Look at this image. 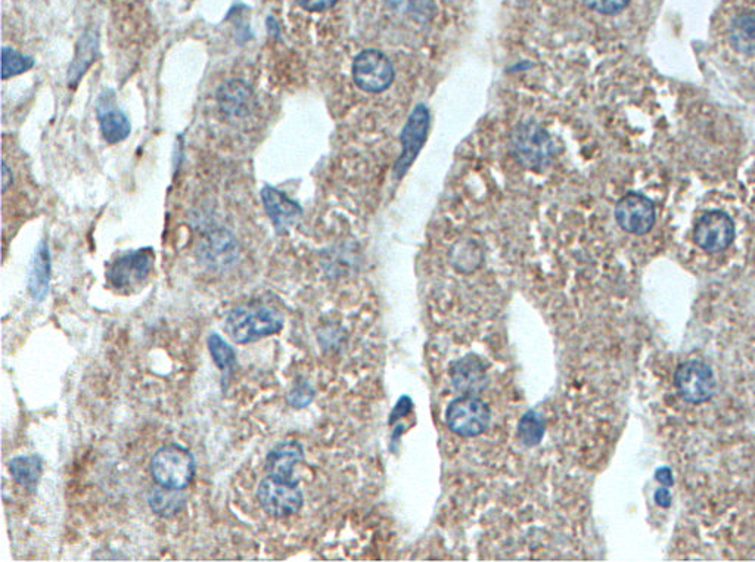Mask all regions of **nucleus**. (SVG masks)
<instances>
[{"label":"nucleus","mask_w":755,"mask_h":562,"mask_svg":"<svg viewBox=\"0 0 755 562\" xmlns=\"http://www.w3.org/2000/svg\"><path fill=\"white\" fill-rule=\"evenodd\" d=\"M226 332L235 343L248 344L278 334L284 328V318L266 306H239L226 319Z\"/></svg>","instance_id":"obj_1"},{"label":"nucleus","mask_w":755,"mask_h":562,"mask_svg":"<svg viewBox=\"0 0 755 562\" xmlns=\"http://www.w3.org/2000/svg\"><path fill=\"white\" fill-rule=\"evenodd\" d=\"M197 462L191 450L180 444H166L151 459V474L160 487L185 490L194 480Z\"/></svg>","instance_id":"obj_2"},{"label":"nucleus","mask_w":755,"mask_h":562,"mask_svg":"<svg viewBox=\"0 0 755 562\" xmlns=\"http://www.w3.org/2000/svg\"><path fill=\"white\" fill-rule=\"evenodd\" d=\"M154 262L155 253L151 247L126 251L108 265L107 281L118 293H133L149 278Z\"/></svg>","instance_id":"obj_3"},{"label":"nucleus","mask_w":755,"mask_h":562,"mask_svg":"<svg viewBox=\"0 0 755 562\" xmlns=\"http://www.w3.org/2000/svg\"><path fill=\"white\" fill-rule=\"evenodd\" d=\"M490 419L487 403L472 394L458 397L446 409L447 427L461 437L480 436L489 428Z\"/></svg>","instance_id":"obj_4"},{"label":"nucleus","mask_w":755,"mask_h":562,"mask_svg":"<svg viewBox=\"0 0 755 562\" xmlns=\"http://www.w3.org/2000/svg\"><path fill=\"white\" fill-rule=\"evenodd\" d=\"M674 387L685 402L699 405L716 393V375L708 363L697 359L686 360L674 372Z\"/></svg>","instance_id":"obj_5"},{"label":"nucleus","mask_w":755,"mask_h":562,"mask_svg":"<svg viewBox=\"0 0 755 562\" xmlns=\"http://www.w3.org/2000/svg\"><path fill=\"white\" fill-rule=\"evenodd\" d=\"M518 160L528 169L540 170L551 163L553 144L549 133L534 121L521 123L512 135Z\"/></svg>","instance_id":"obj_6"},{"label":"nucleus","mask_w":755,"mask_h":562,"mask_svg":"<svg viewBox=\"0 0 755 562\" xmlns=\"http://www.w3.org/2000/svg\"><path fill=\"white\" fill-rule=\"evenodd\" d=\"M354 83L357 88L368 93H381L390 88L394 82L393 62L388 60L387 55L377 49H366L360 52L353 61Z\"/></svg>","instance_id":"obj_7"},{"label":"nucleus","mask_w":755,"mask_h":562,"mask_svg":"<svg viewBox=\"0 0 755 562\" xmlns=\"http://www.w3.org/2000/svg\"><path fill=\"white\" fill-rule=\"evenodd\" d=\"M257 498L264 511L275 518L297 514L304 501L298 481H282L270 475L260 483Z\"/></svg>","instance_id":"obj_8"},{"label":"nucleus","mask_w":755,"mask_h":562,"mask_svg":"<svg viewBox=\"0 0 755 562\" xmlns=\"http://www.w3.org/2000/svg\"><path fill=\"white\" fill-rule=\"evenodd\" d=\"M735 238V225L725 211H708L699 217L694 229V241L705 253L725 251Z\"/></svg>","instance_id":"obj_9"},{"label":"nucleus","mask_w":755,"mask_h":562,"mask_svg":"<svg viewBox=\"0 0 755 562\" xmlns=\"http://www.w3.org/2000/svg\"><path fill=\"white\" fill-rule=\"evenodd\" d=\"M615 219L623 231L633 235H645L654 228L655 207L642 194L624 195L615 207Z\"/></svg>","instance_id":"obj_10"},{"label":"nucleus","mask_w":755,"mask_h":562,"mask_svg":"<svg viewBox=\"0 0 755 562\" xmlns=\"http://www.w3.org/2000/svg\"><path fill=\"white\" fill-rule=\"evenodd\" d=\"M428 129H430V113L425 105H418L407 121L402 135L403 151L396 164V173L399 178L409 169L410 164L415 161L416 155L421 151L427 139Z\"/></svg>","instance_id":"obj_11"},{"label":"nucleus","mask_w":755,"mask_h":562,"mask_svg":"<svg viewBox=\"0 0 755 562\" xmlns=\"http://www.w3.org/2000/svg\"><path fill=\"white\" fill-rule=\"evenodd\" d=\"M96 113H98L99 127H101V135L105 142L118 144L129 138L132 124L126 114L114 105L113 93L110 95H107V92L102 93Z\"/></svg>","instance_id":"obj_12"},{"label":"nucleus","mask_w":755,"mask_h":562,"mask_svg":"<svg viewBox=\"0 0 755 562\" xmlns=\"http://www.w3.org/2000/svg\"><path fill=\"white\" fill-rule=\"evenodd\" d=\"M217 104L229 117H244L253 108L254 90L244 80H229L216 93Z\"/></svg>","instance_id":"obj_13"},{"label":"nucleus","mask_w":755,"mask_h":562,"mask_svg":"<svg viewBox=\"0 0 755 562\" xmlns=\"http://www.w3.org/2000/svg\"><path fill=\"white\" fill-rule=\"evenodd\" d=\"M303 459V446L295 440L276 444L266 458L267 475L282 481H298L294 478V468Z\"/></svg>","instance_id":"obj_14"},{"label":"nucleus","mask_w":755,"mask_h":562,"mask_svg":"<svg viewBox=\"0 0 755 562\" xmlns=\"http://www.w3.org/2000/svg\"><path fill=\"white\" fill-rule=\"evenodd\" d=\"M262 200L276 231H285V229L290 228L292 223L297 222L298 217L303 213L300 204L295 203L273 186H264Z\"/></svg>","instance_id":"obj_15"},{"label":"nucleus","mask_w":755,"mask_h":562,"mask_svg":"<svg viewBox=\"0 0 755 562\" xmlns=\"http://www.w3.org/2000/svg\"><path fill=\"white\" fill-rule=\"evenodd\" d=\"M452 383L465 394H474L483 390L487 384L486 366L478 357L465 356L453 363L450 368Z\"/></svg>","instance_id":"obj_16"},{"label":"nucleus","mask_w":755,"mask_h":562,"mask_svg":"<svg viewBox=\"0 0 755 562\" xmlns=\"http://www.w3.org/2000/svg\"><path fill=\"white\" fill-rule=\"evenodd\" d=\"M99 54V36L95 29L86 30L76 46V54L68 67L67 82L76 89L82 77L88 73Z\"/></svg>","instance_id":"obj_17"},{"label":"nucleus","mask_w":755,"mask_h":562,"mask_svg":"<svg viewBox=\"0 0 755 562\" xmlns=\"http://www.w3.org/2000/svg\"><path fill=\"white\" fill-rule=\"evenodd\" d=\"M49 282H51V253L45 239L39 242L34 251L29 270V293L37 303L48 296Z\"/></svg>","instance_id":"obj_18"},{"label":"nucleus","mask_w":755,"mask_h":562,"mask_svg":"<svg viewBox=\"0 0 755 562\" xmlns=\"http://www.w3.org/2000/svg\"><path fill=\"white\" fill-rule=\"evenodd\" d=\"M9 473L20 486L34 492L43 473L42 458L36 455L17 456L9 462Z\"/></svg>","instance_id":"obj_19"},{"label":"nucleus","mask_w":755,"mask_h":562,"mask_svg":"<svg viewBox=\"0 0 755 562\" xmlns=\"http://www.w3.org/2000/svg\"><path fill=\"white\" fill-rule=\"evenodd\" d=\"M730 43L741 54L755 52V14L744 12L733 18L729 29Z\"/></svg>","instance_id":"obj_20"},{"label":"nucleus","mask_w":755,"mask_h":562,"mask_svg":"<svg viewBox=\"0 0 755 562\" xmlns=\"http://www.w3.org/2000/svg\"><path fill=\"white\" fill-rule=\"evenodd\" d=\"M180 492L182 490L166 489V487L152 489L148 493V503L152 512H155L158 517H173L183 508L186 502L185 495Z\"/></svg>","instance_id":"obj_21"},{"label":"nucleus","mask_w":755,"mask_h":562,"mask_svg":"<svg viewBox=\"0 0 755 562\" xmlns=\"http://www.w3.org/2000/svg\"><path fill=\"white\" fill-rule=\"evenodd\" d=\"M207 344L217 368L225 375L231 374L233 369H235L236 363H238L235 349H233L231 344L226 343L216 332L208 335Z\"/></svg>","instance_id":"obj_22"},{"label":"nucleus","mask_w":755,"mask_h":562,"mask_svg":"<svg viewBox=\"0 0 755 562\" xmlns=\"http://www.w3.org/2000/svg\"><path fill=\"white\" fill-rule=\"evenodd\" d=\"M546 425L537 412H527L518 424V439L527 447L537 446L545 436Z\"/></svg>","instance_id":"obj_23"},{"label":"nucleus","mask_w":755,"mask_h":562,"mask_svg":"<svg viewBox=\"0 0 755 562\" xmlns=\"http://www.w3.org/2000/svg\"><path fill=\"white\" fill-rule=\"evenodd\" d=\"M207 259L214 263H226L235 256V241L226 232H213L204 247Z\"/></svg>","instance_id":"obj_24"},{"label":"nucleus","mask_w":755,"mask_h":562,"mask_svg":"<svg viewBox=\"0 0 755 562\" xmlns=\"http://www.w3.org/2000/svg\"><path fill=\"white\" fill-rule=\"evenodd\" d=\"M34 67V60L27 55L20 54L15 49L5 46L2 48V79L8 80L11 77L20 76L27 73Z\"/></svg>","instance_id":"obj_25"},{"label":"nucleus","mask_w":755,"mask_h":562,"mask_svg":"<svg viewBox=\"0 0 755 562\" xmlns=\"http://www.w3.org/2000/svg\"><path fill=\"white\" fill-rule=\"evenodd\" d=\"M313 397H315V390L312 385L304 380H298L290 393H288V403L294 409H303L312 403Z\"/></svg>","instance_id":"obj_26"},{"label":"nucleus","mask_w":755,"mask_h":562,"mask_svg":"<svg viewBox=\"0 0 755 562\" xmlns=\"http://www.w3.org/2000/svg\"><path fill=\"white\" fill-rule=\"evenodd\" d=\"M583 2L599 14L614 15L626 9L630 0H583Z\"/></svg>","instance_id":"obj_27"},{"label":"nucleus","mask_w":755,"mask_h":562,"mask_svg":"<svg viewBox=\"0 0 755 562\" xmlns=\"http://www.w3.org/2000/svg\"><path fill=\"white\" fill-rule=\"evenodd\" d=\"M338 0H297L298 5L307 12H325L334 8Z\"/></svg>","instance_id":"obj_28"},{"label":"nucleus","mask_w":755,"mask_h":562,"mask_svg":"<svg viewBox=\"0 0 755 562\" xmlns=\"http://www.w3.org/2000/svg\"><path fill=\"white\" fill-rule=\"evenodd\" d=\"M410 409H412V400H410V397L403 396L394 408L393 414H391V422L409 414Z\"/></svg>","instance_id":"obj_29"},{"label":"nucleus","mask_w":755,"mask_h":562,"mask_svg":"<svg viewBox=\"0 0 755 562\" xmlns=\"http://www.w3.org/2000/svg\"><path fill=\"white\" fill-rule=\"evenodd\" d=\"M671 493L668 492L666 487H661V489H658L657 492H655V503H657L658 506H661V508H670L671 505Z\"/></svg>","instance_id":"obj_30"},{"label":"nucleus","mask_w":755,"mask_h":562,"mask_svg":"<svg viewBox=\"0 0 755 562\" xmlns=\"http://www.w3.org/2000/svg\"><path fill=\"white\" fill-rule=\"evenodd\" d=\"M655 478H657L658 483L663 484V486H673V474H671V470L668 467H663L660 468V470H657V473H655Z\"/></svg>","instance_id":"obj_31"},{"label":"nucleus","mask_w":755,"mask_h":562,"mask_svg":"<svg viewBox=\"0 0 755 562\" xmlns=\"http://www.w3.org/2000/svg\"><path fill=\"white\" fill-rule=\"evenodd\" d=\"M2 188L3 192L8 191L9 186L12 185V172L9 170L8 164L3 163L2 167Z\"/></svg>","instance_id":"obj_32"}]
</instances>
